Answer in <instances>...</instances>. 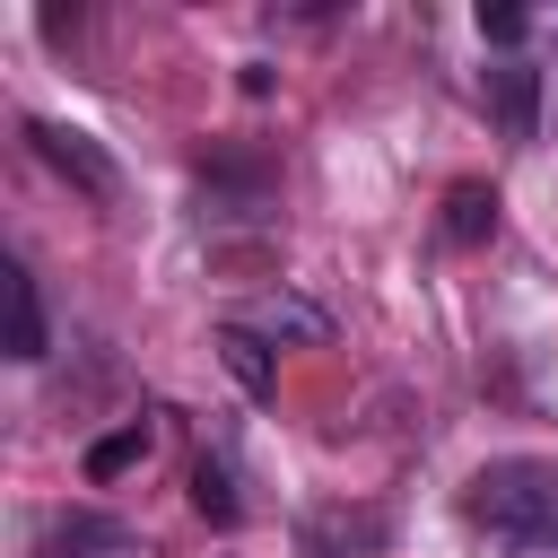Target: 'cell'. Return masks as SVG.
I'll return each instance as SVG.
<instances>
[{
  "instance_id": "obj_2",
  "label": "cell",
  "mask_w": 558,
  "mask_h": 558,
  "mask_svg": "<svg viewBox=\"0 0 558 558\" xmlns=\"http://www.w3.org/2000/svg\"><path fill=\"white\" fill-rule=\"evenodd\" d=\"M480 105H488V122H497L506 148H532L541 140V70L523 52H506V61L480 70Z\"/></svg>"
},
{
  "instance_id": "obj_12",
  "label": "cell",
  "mask_w": 558,
  "mask_h": 558,
  "mask_svg": "<svg viewBox=\"0 0 558 558\" xmlns=\"http://www.w3.org/2000/svg\"><path fill=\"white\" fill-rule=\"evenodd\" d=\"M480 35H488V44H506V52H514V44H523V35H532V17H523V9H480Z\"/></svg>"
},
{
  "instance_id": "obj_7",
  "label": "cell",
  "mask_w": 558,
  "mask_h": 558,
  "mask_svg": "<svg viewBox=\"0 0 558 558\" xmlns=\"http://www.w3.org/2000/svg\"><path fill=\"white\" fill-rule=\"evenodd\" d=\"M235 323H244L253 340H331V314L305 305V296H288V288H279V296H253Z\"/></svg>"
},
{
  "instance_id": "obj_9",
  "label": "cell",
  "mask_w": 558,
  "mask_h": 558,
  "mask_svg": "<svg viewBox=\"0 0 558 558\" xmlns=\"http://www.w3.org/2000/svg\"><path fill=\"white\" fill-rule=\"evenodd\" d=\"M148 453H157V418H122L113 436H96V445H87V480L105 488V480H122V471H140Z\"/></svg>"
},
{
  "instance_id": "obj_10",
  "label": "cell",
  "mask_w": 558,
  "mask_h": 558,
  "mask_svg": "<svg viewBox=\"0 0 558 558\" xmlns=\"http://www.w3.org/2000/svg\"><path fill=\"white\" fill-rule=\"evenodd\" d=\"M192 514H201V523H218V532H227V523H244V497H235L227 453H201V462H192Z\"/></svg>"
},
{
  "instance_id": "obj_6",
  "label": "cell",
  "mask_w": 558,
  "mask_h": 558,
  "mask_svg": "<svg viewBox=\"0 0 558 558\" xmlns=\"http://www.w3.org/2000/svg\"><path fill=\"white\" fill-rule=\"evenodd\" d=\"M0 296H9V357L35 366V357L52 349V331H44V296H35V270H26V262H0Z\"/></svg>"
},
{
  "instance_id": "obj_4",
  "label": "cell",
  "mask_w": 558,
  "mask_h": 558,
  "mask_svg": "<svg viewBox=\"0 0 558 558\" xmlns=\"http://www.w3.org/2000/svg\"><path fill=\"white\" fill-rule=\"evenodd\" d=\"M279 201V174L262 157H218L201 166V218H227V227H262Z\"/></svg>"
},
{
  "instance_id": "obj_3",
  "label": "cell",
  "mask_w": 558,
  "mask_h": 558,
  "mask_svg": "<svg viewBox=\"0 0 558 558\" xmlns=\"http://www.w3.org/2000/svg\"><path fill=\"white\" fill-rule=\"evenodd\" d=\"M26 140H35V157H44L52 174H70L87 201H122V166L96 148V131H78V122H26Z\"/></svg>"
},
{
  "instance_id": "obj_11",
  "label": "cell",
  "mask_w": 558,
  "mask_h": 558,
  "mask_svg": "<svg viewBox=\"0 0 558 558\" xmlns=\"http://www.w3.org/2000/svg\"><path fill=\"white\" fill-rule=\"evenodd\" d=\"M218 357H227V375H235L244 392H270V349H262L244 323H227V331H218Z\"/></svg>"
},
{
  "instance_id": "obj_5",
  "label": "cell",
  "mask_w": 558,
  "mask_h": 558,
  "mask_svg": "<svg viewBox=\"0 0 558 558\" xmlns=\"http://www.w3.org/2000/svg\"><path fill=\"white\" fill-rule=\"evenodd\" d=\"M35 558H148V541L131 532V523H113V514H52L44 523V541H35Z\"/></svg>"
},
{
  "instance_id": "obj_13",
  "label": "cell",
  "mask_w": 558,
  "mask_h": 558,
  "mask_svg": "<svg viewBox=\"0 0 558 558\" xmlns=\"http://www.w3.org/2000/svg\"><path fill=\"white\" fill-rule=\"evenodd\" d=\"M497 558H558V523H541V532H523V541H506Z\"/></svg>"
},
{
  "instance_id": "obj_1",
  "label": "cell",
  "mask_w": 558,
  "mask_h": 558,
  "mask_svg": "<svg viewBox=\"0 0 558 558\" xmlns=\"http://www.w3.org/2000/svg\"><path fill=\"white\" fill-rule=\"evenodd\" d=\"M462 514L497 541H523L541 523H558V462L549 453H497L462 480Z\"/></svg>"
},
{
  "instance_id": "obj_8",
  "label": "cell",
  "mask_w": 558,
  "mask_h": 558,
  "mask_svg": "<svg viewBox=\"0 0 558 558\" xmlns=\"http://www.w3.org/2000/svg\"><path fill=\"white\" fill-rule=\"evenodd\" d=\"M436 235H445L453 253L488 244V235H497V192H488V183H453V192H445V218H436Z\"/></svg>"
}]
</instances>
